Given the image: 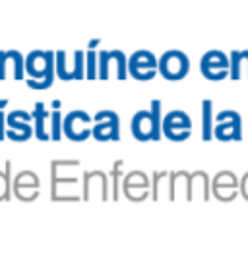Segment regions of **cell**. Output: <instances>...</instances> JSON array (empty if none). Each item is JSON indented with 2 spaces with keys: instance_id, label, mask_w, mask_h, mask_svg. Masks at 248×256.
<instances>
[{
  "instance_id": "obj_15",
  "label": "cell",
  "mask_w": 248,
  "mask_h": 256,
  "mask_svg": "<svg viewBox=\"0 0 248 256\" xmlns=\"http://www.w3.org/2000/svg\"><path fill=\"white\" fill-rule=\"evenodd\" d=\"M148 186H150L148 176L144 175L142 171H132V173H128L124 176L122 192L126 198L138 202V200H144L148 196Z\"/></svg>"
},
{
  "instance_id": "obj_2",
  "label": "cell",
  "mask_w": 248,
  "mask_h": 256,
  "mask_svg": "<svg viewBox=\"0 0 248 256\" xmlns=\"http://www.w3.org/2000/svg\"><path fill=\"white\" fill-rule=\"evenodd\" d=\"M130 130L132 136L138 142H152V140H159L163 134V118H161V101L154 99L150 109L138 111L132 116L130 122Z\"/></svg>"
},
{
  "instance_id": "obj_10",
  "label": "cell",
  "mask_w": 248,
  "mask_h": 256,
  "mask_svg": "<svg viewBox=\"0 0 248 256\" xmlns=\"http://www.w3.org/2000/svg\"><path fill=\"white\" fill-rule=\"evenodd\" d=\"M163 136L170 142H184L192 136V120L184 111H170L163 116Z\"/></svg>"
},
{
  "instance_id": "obj_6",
  "label": "cell",
  "mask_w": 248,
  "mask_h": 256,
  "mask_svg": "<svg viewBox=\"0 0 248 256\" xmlns=\"http://www.w3.org/2000/svg\"><path fill=\"white\" fill-rule=\"evenodd\" d=\"M190 72V60L182 50H167L159 58V74L169 82H178Z\"/></svg>"
},
{
  "instance_id": "obj_23",
  "label": "cell",
  "mask_w": 248,
  "mask_h": 256,
  "mask_svg": "<svg viewBox=\"0 0 248 256\" xmlns=\"http://www.w3.org/2000/svg\"><path fill=\"white\" fill-rule=\"evenodd\" d=\"M120 161H116L114 163V167H112V175H114V186H112V192H114V200H118V176H120Z\"/></svg>"
},
{
  "instance_id": "obj_9",
  "label": "cell",
  "mask_w": 248,
  "mask_h": 256,
  "mask_svg": "<svg viewBox=\"0 0 248 256\" xmlns=\"http://www.w3.org/2000/svg\"><path fill=\"white\" fill-rule=\"evenodd\" d=\"M159 72V60L150 50H136L128 58V74L138 82H148Z\"/></svg>"
},
{
  "instance_id": "obj_1",
  "label": "cell",
  "mask_w": 248,
  "mask_h": 256,
  "mask_svg": "<svg viewBox=\"0 0 248 256\" xmlns=\"http://www.w3.org/2000/svg\"><path fill=\"white\" fill-rule=\"evenodd\" d=\"M28 88L31 90H48L56 74V52L50 50H33L26 58Z\"/></svg>"
},
{
  "instance_id": "obj_5",
  "label": "cell",
  "mask_w": 248,
  "mask_h": 256,
  "mask_svg": "<svg viewBox=\"0 0 248 256\" xmlns=\"http://www.w3.org/2000/svg\"><path fill=\"white\" fill-rule=\"evenodd\" d=\"M93 138L97 142H118L120 140V118L114 111L103 109L93 116Z\"/></svg>"
},
{
  "instance_id": "obj_3",
  "label": "cell",
  "mask_w": 248,
  "mask_h": 256,
  "mask_svg": "<svg viewBox=\"0 0 248 256\" xmlns=\"http://www.w3.org/2000/svg\"><path fill=\"white\" fill-rule=\"evenodd\" d=\"M64 136L70 142H86L90 136H93V118L82 109L70 111L62 120Z\"/></svg>"
},
{
  "instance_id": "obj_18",
  "label": "cell",
  "mask_w": 248,
  "mask_h": 256,
  "mask_svg": "<svg viewBox=\"0 0 248 256\" xmlns=\"http://www.w3.org/2000/svg\"><path fill=\"white\" fill-rule=\"evenodd\" d=\"M52 109L54 111L50 112V128H52V132H50V140H54V142H58L62 138V134H64V130H62V114H60V101H54L52 103Z\"/></svg>"
},
{
  "instance_id": "obj_22",
  "label": "cell",
  "mask_w": 248,
  "mask_h": 256,
  "mask_svg": "<svg viewBox=\"0 0 248 256\" xmlns=\"http://www.w3.org/2000/svg\"><path fill=\"white\" fill-rule=\"evenodd\" d=\"M8 101L4 99V101H0V142L6 138V112L2 111V107L6 105Z\"/></svg>"
},
{
  "instance_id": "obj_20",
  "label": "cell",
  "mask_w": 248,
  "mask_h": 256,
  "mask_svg": "<svg viewBox=\"0 0 248 256\" xmlns=\"http://www.w3.org/2000/svg\"><path fill=\"white\" fill-rule=\"evenodd\" d=\"M210 111H212V101H204V140L212 138V118H210Z\"/></svg>"
},
{
  "instance_id": "obj_16",
  "label": "cell",
  "mask_w": 248,
  "mask_h": 256,
  "mask_svg": "<svg viewBox=\"0 0 248 256\" xmlns=\"http://www.w3.org/2000/svg\"><path fill=\"white\" fill-rule=\"evenodd\" d=\"M33 128H35V138L41 140V142H46L50 140V132L46 130L45 122L46 118L50 116L48 111H46L45 103H35V109H33Z\"/></svg>"
},
{
  "instance_id": "obj_19",
  "label": "cell",
  "mask_w": 248,
  "mask_h": 256,
  "mask_svg": "<svg viewBox=\"0 0 248 256\" xmlns=\"http://www.w3.org/2000/svg\"><path fill=\"white\" fill-rule=\"evenodd\" d=\"M10 173H12V163L6 161L4 171H0V202L10 200Z\"/></svg>"
},
{
  "instance_id": "obj_24",
  "label": "cell",
  "mask_w": 248,
  "mask_h": 256,
  "mask_svg": "<svg viewBox=\"0 0 248 256\" xmlns=\"http://www.w3.org/2000/svg\"><path fill=\"white\" fill-rule=\"evenodd\" d=\"M240 192H242V196L248 200V173L244 175V178H242V182H240Z\"/></svg>"
},
{
  "instance_id": "obj_12",
  "label": "cell",
  "mask_w": 248,
  "mask_h": 256,
  "mask_svg": "<svg viewBox=\"0 0 248 256\" xmlns=\"http://www.w3.org/2000/svg\"><path fill=\"white\" fill-rule=\"evenodd\" d=\"M216 138L221 142H231L242 138V124L240 116L234 111H223L217 114V124L214 128Z\"/></svg>"
},
{
  "instance_id": "obj_21",
  "label": "cell",
  "mask_w": 248,
  "mask_h": 256,
  "mask_svg": "<svg viewBox=\"0 0 248 256\" xmlns=\"http://www.w3.org/2000/svg\"><path fill=\"white\" fill-rule=\"evenodd\" d=\"M86 78H90V80L97 78V54H95V50L88 52V76Z\"/></svg>"
},
{
  "instance_id": "obj_4",
  "label": "cell",
  "mask_w": 248,
  "mask_h": 256,
  "mask_svg": "<svg viewBox=\"0 0 248 256\" xmlns=\"http://www.w3.org/2000/svg\"><path fill=\"white\" fill-rule=\"evenodd\" d=\"M114 70L116 80H126L128 76V60L122 50H101L97 54V78L108 80Z\"/></svg>"
},
{
  "instance_id": "obj_14",
  "label": "cell",
  "mask_w": 248,
  "mask_h": 256,
  "mask_svg": "<svg viewBox=\"0 0 248 256\" xmlns=\"http://www.w3.org/2000/svg\"><path fill=\"white\" fill-rule=\"evenodd\" d=\"M8 68H12L16 80H24L26 58L18 50H0V80L8 78Z\"/></svg>"
},
{
  "instance_id": "obj_17",
  "label": "cell",
  "mask_w": 248,
  "mask_h": 256,
  "mask_svg": "<svg viewBox=\"0 0 248 256\" xmlns=\"http://www.w3.org/2000/svg\"><path fill=\"white\" fill-rule=\"evenodd\" d=\"M231 76L232 80H248V50H232L231 54Z\"/></svg>"
},
{
  "instance_id": "obj_7",
  "label": "cell",
  "mask_w": 248,
  "mask_h": 256,
  "mask_svg": "<svg viewBox=\"0 0 248 256\" xmlns=\"http://www.w3.org/2000/svg\"><path fill=\"white\" fill-rule=\"evenodd\" d=\"M200 72L206 80H225L231 74V58H227L221 50H208L200 60Z\"/></svg>"
},
{
  "instance_id": "obj_13",
  "label": "cell",
  "mask_w": 248,
  "mask_h": 256,
  "mask_svg": "<svg viewBox=\"0 0 248 256\" xmlns=\"http://www.w3.org/2000/svg\"><path fill=\"white\" fill-rule=\"evenodd\" d=\"M14 194L16 198L31 202L39 196V178L33 171H22L14 178Z\"/></svg>"
},
{
  "instance_id": "obj_11",
  "label": "cell",
  "mask_w": 248,
  "mask_h": 256,
  "mask_svg": "<svg viewBox=\"0 0 248 256\" xmlns=\"http://www.w3.org/2000/svg\"><path fill=\"white\" fill-rule=\"evenodd\" d=\"M33 114L22 109H14L6 114V138L12 142H26L31 136H35V128L31 126Z\"/></svg>"
},
{
  "instance_id": "obj_8",
  "label": "cell",
  "mask_w": 248,
  "mask_h": 256,
  "mask_svg": "<svg viewBox=\"0 0 248 256\" xmlns=\"http://www.w3.org/2000/svg\"><path fill=\"white\" fill-rule=\"evenodd\" d=\"M56 76L64 82L84 80L88 76L86 54L82 50H76L72 54V62L68 64V54L64 50H56Z\"/></svg>"
}]
</instances>
